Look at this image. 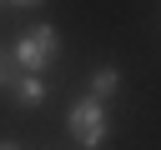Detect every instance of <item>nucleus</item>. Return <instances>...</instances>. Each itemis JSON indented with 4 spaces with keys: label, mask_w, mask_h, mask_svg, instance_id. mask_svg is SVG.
<instances>
[{
    "label": "nucleus",
    "mask_w": 161,
    "mask_h": 150,
    "mask_svg": "<svg viewBox=\"0 0 161 150\" xmlns=\"http://www.w3.org/2000/svg\"><path fill=\"white\" fill-rule=\"evenodd\" d=\"M55 55H60V30H55V25H30V30L20 35V45H15V55H10V60H15L20 70L40 75Z\"/></svg>",
    "instance_id": "f257e3e1"
},
{
    "label": "nucleus",
    "mask_w": 161,
    "mask_h": 150,
    "mask_svg": "<svg viewBox=\"0 0 161 150\" xmlns=\"http://www.w3.org/2000/svg\"><path fill=\"white\" fill-rule=\"evenodd\" d=\"M70 135H75V145H86V150H96L101 140H106V105L101 100H75V110H70Z\"/></svg>",
    "instance_id": "f03ea898"
},
{
    "label": "nucleus",
    "mask_w": 161,
    "mask_h": 150,
    "mask_svg": "<svg viewBox=\"0 0 161 150\" xmlns=\"http://www.w3.org/2000/svg\"><path fill=\"white\" fill-rule=\"evenodd\" d=\"M10 90H15V100L20 105H40L45 100V80L40 75H30V70H10V80H5Z\"/></svg>",
    "instance_id": "7ed1b4c3"
},
{
    "label": "nucleus",
    "mask_w": 161,
    "mask_h": 150,
    "mask_svg": "<svg viewBox=\"0 0 161 150\" xmlns=\"http://www.w3.org/2000/svg\"><path fill=\"white\" fill-rule=\"evenodd\" d=\"M121 85V75H116V65H101L96 75H91V100H106L111 90Z\"/></svg>",
    "instance_id": "20e7f679"
},
{
    "label": "nucleus",
    "mask_w": 161,
    "mask_h": 150,
    "mask_svg": "<svg viewBox=\"0 0 161 150\" xmlns=\"http://www.w3.org/2000/svg\"><path fill=\"white\" fill-rule=\"evenodd\" d=\"M5 80H10V55L0 50V85H5Z\"/></svg>",
    "instance_id": "39448f33"
},
{
    "label": "nucleus",
    "mask_w": 161,
    "mask_h": 150,
    "mask_svg": "<svg viewBox=\"0 0 161 150\" xmlns=\"http://www.w3.org/2000/svg\"><path fill=\"white\" fill-rule=\"evenodd\" d=\"M10 5H40V0H10Z\"/></svg>",
    "instance_id": "423d86ee"
},
{
    "label": "nucleus",
    "mask_w": 161,
    "mask_h": 150,
    "mask_svg": "<svg viewBox=\"0 0 161 150\" xmlns=\"http://www.w3.org/2000/svg\"><path fill=\"white\" fill-rule=\"evenodd\" d=\"M0 150H20V145H10V140H0Z\"/></svg>",
    "instance_id": "0eeeda50"
}]
</instances>
